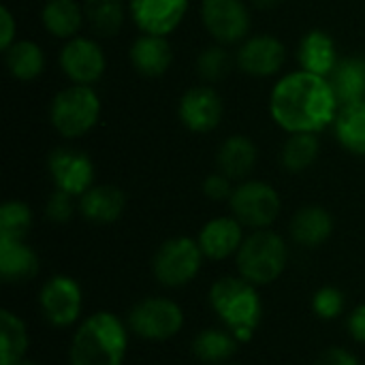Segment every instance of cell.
Wrapping results in <instances>:
<instances>
[{"label": "cell", "mask_w": 365, "mask_h": 365, "mask_svg": "<svg viewBox=\"0 0 365 365\" xmlns=\"http://www.w3.org/2000/svg\"><path fill=\"white\" fill-rule=\"evenodd\" d=\"M41 317L56 329H68L81 323L83 317V289L66 274L47 278L38 291Z\"/></svg>", "instance_id": "ba28073f"}, {"label": "cell", "mask_w": 365, "mask_h": 365, "mask_svg": "<svg viewBox=\"0 0 365 365\" xmlns=\"http://www.w3.org/2000/svg\"><path fill=\"white\" fill-rule=\"evenodd\" d=\"M32 227V210L17 199L4 201L0 207V240H26Z\"/></svg>", "instance_id": "4dcf8cb0"}, {"label": "cell", "mask_w": 365, "mask_h": 365, "mask_svg": "<svg viewBox=\"0 0 365 365\" xmlns=\"http://www.w3.org/2000/svg\"><path fill=\"white\" fill-rule=\"evenodd\" d=\"M312 365H359V361L351 351L340 349V346H331V349L323 351Z\"/></svg>", "instance_id": "d590c367"}, {"label": "cell", "mask_w": 365, "mask_h": 365, "mask_svg": "<svg viewBox=\"0 0 365 365\" xmlns=\"http://www.w3.org/2000/svg\"><path fill=\"white\" fill-rule=\"evenodd\" d=\"M287 62L284 45L272 34H255L246 38L237 51L240 68L250 77H272Z\"/></svg>", "instance_id": "9a60e30c"}, {"label": "cell", "mask_w": 365, "mask_h": 365, "mask_svg": "<svg viewBox=\"0 0 365 365\" xmlns=\"http://www.w3.org/2000/svg\"><path fill=\"white\" fill-rule=\"evenodd\" d=\"M128 58L137 73H141L145 77H160L167 73V68L173 60V51H171L167 36L141 34L130 45Z\"/></svg>", "instance_id": "ffe728a7"}, {"label": "cell", "mask_w": 365, "mask_h": 365, "mask_svg": "<svg viewBox=\"0 0 365 365\" xmlns=\"http://www.w3.org/2000/svg\"><path fill=\"white\" fill-rule=\"evenodd\" d=\"M289 265V244L272 229H259L246 235L235 255L237 274L255 287H269L282 278Z\"/></svg>", "instance_id": "277c9868"}, {"label": "cell", "mask_w": 365, "mask_h": 365, "mask_svg": "<svg viewBox=\"0 0 365 365\" xmlns=\"http://www.w3.org/2000/svg\"><path fill=\"white\" fill-rule=\"evenodd\" d=\"M4 62L9 73L19 81H32L45 68L43 49L32 41H15L4 51Z\"/></svg>", "instance_id": "83f0119b"}, {"label": "cell", "mask_w": 365, "mask_h": 365, "mask_svg": "<svg viewBox=\"0 0 365 365\" xmlns=\"http://www.w3.org/2000/svg\"><path fill=\"white\" fill-rule=\"evenodd\" d=\"M282 0H252V4L255 6H259V9H274V6H278Z\"/></svg>", "instance_id": "f35d334b"}, {"label": "cell", "mask_w": 365, "mask_h": 365, "mask_svg": "<svg viewBox=\"0 0 365 365\" xmlns=\"http://www.w3.org/2000/svg\"><path fill=\"white\" fill-rule=\"evenodd\" d=\"M83 15L98 36H113L124 24L122 0H86Z\"/></svg>", "instance_id": "f546056e"}, {"label": "cell", "mask_w": 365, "mask_h": 365, "mask_svg": "<svg viewBox=\"0 0 365 365\" xmlns=\"http://www.w3.org/2000/svg\"><path fill=\"white\" fill-rule=\"evenodd\" d=\"M128 11L143 34L167 36L182 24L188 0H128Z\"/></svg>", "instance_id": "5bb4252c"}, {"label": "cell", "mask_w": 365, "mask_h": 365, "mask_svg": "<svg viewBox=\"0 0 365 365\" xmlns=\"http://www.w3.org/2000/svg\"><path fill=\"white\" fill-rule=\"evenodd\" d=\"M38 274V255L26 240H0V278L6 284L30 282Z\"/></svg>", "instance_id": "ac0fdd59"}, {"label": "cell", "mask_w": 365, "mask_h": 365, "mask_svg": "<svg viewBox=\"0 0 365 365\" xmlns=\"http://www.w3.org/2000/svg\"><path fill=\"white\" fill-rule=\"evenodd\" d=\"M297 60L304 71L321 75V77H329L340 58H338L334 38L325 30H310L299 41Z\"/></svg>", "instance_id": "44dd1931"}, {"label": "cell", "mask_w": 365, "mask_h": 365, "mask_svg": "<svg viewBox=\"0 0 365 365\" xmlns=\"http://www.w3.org/2000/svg\"><path fill=\"white\" fill-rule=\"evenodd\" d=\"M15 43V19L6 6L0 9V49L6 51Z\"/></svg>", "instance_id": "74e56055"}, {"label": "cell", "mask_w": 365, "mask_h": 365, "mask_svg": "<svg viewBox=\"0 0 365 365\" xmlns=\"http://www.w3.org/2000/svg\"><path fill=\"white\" fill-rule=\"evenodd\" d=\"M83 9L75 0H47L41 13V21L56 38H73L83 26Z\"/></svg>", "instance_id": "484cf974"}, {"label": "cell", "mask_w": 365, "mask_h": 365, "mask_svg": "<svg viewBox=\"0 0 365 365\" xmlns=\"http://www.w3.org/2000/svg\"><path fill=\"white\" fill-rule=\"evenodd\" d=\"M338 111L340 101L331 81L304 68L284 75L269 96V113L289 135L319 133L334 124Z\"/></svg>", "instance_id": "6da1fadb"}, {"label": "cell", "mask_w": 365, "mask_h": 365, "mask_svg": "<svg viewBox=\"0 0 365 365\" xmlns=\"http://www.w3.org/2000/svg\"><path fill=\"white\" fill-rule=\"evenodd\" d=\"M327 79L331 81L340 105L365 101V58L361 56L338 60Z\"/></svg>", "instance_id": "603a6c76"}, {"label": "cell", "mask_w": 365, "mask_h": 365, "mask_svg": "<svg viewBox=\"0 0 365 365\" xmlns=\"http://www.w3.org/2000/svg\"><path fill=\"white\" fill-rule=\"evenodd\" d=\"M237 338L225 327H210L195 336L192 355L205 365L229 364V359L237 353Z\"/></svg>", "instance_id": "cb8c5ba5"}, {"label": "cell", "mask_w": 365, "mask_h": 365, "mask_svg": "<svg viewBox=\"0 0 365 365\" xmlns=\"http://www.w3.org/2000/svg\"><path fill=\"white\" fill-rule=\"evenodd\" d=\"M184 321L186 317L182 306L163 295L143 297L126 314V325L130 334L145 342L173 340L184 329Z\"/></svg>", "instance_id": "52a82bcc"}, {"label": "cell", "mask_w": 365, "mask_h": 365, "mask_svg": "<svg viewBox=\"0 0 365 365\" xmlns=\"http://www.w3.org/2000/svg\"><path fill=\"white\" fill-rule=\"evenodd\" d=\"M210 308L220 325L229 329L240 344L252 342L263 319V302L259 287L237 276H222L210 287Z\"/></svg>", "instance_id": "3957f363"}, {"label": "cell", "mask_w": 365, "mask_h": 365, "mask_svg": "<svg viewBox=\"0 0 365 365\" xmlns=\"http://www.w3.org/2000/svg\"><path fill=\"white\" fill-rule=\"evenodd\" d=\"M231 216H235L244 227L259 231L269 229L280 216L282 201L278 190L261 180H248L235 186L229 199Z\"/></svg>", "instance_id": "9c48e42d"}, {"label": "cell", "mask_w": 365, "mask_h": 365, "mask_svg": "<svg viewBox=\"0 0 365 365\" xmlns=\"http://www.w3.org/2000/svg\"><path fill=\"white\" fill-rule=\"evenodd\" d=\"M244 240V225L235 216L212 218L201 227L197 235L201 252L207 261H227L229 257H235Z\"/></svg>", "instance_id": "2e32d148"}, {"label": "cell", "mask_w": 365, "mask_h": 365, "mask_svg": "<svg viewBox=\"0 0 365 365\" xmlns=\"http://www.w3.org/2000/svg\"><path fill=\"white\" fill-rule=\"evenodd\" d=\"M334 133L344 150L365 156V101L340 105V111L334 120Z\"/></svg>", "instance_id": "d4e9b609"}, {"label": "cell", "mask_w": 365, "mask_h": 365, "mask_svg": "<svg viewBox=\"0 0 365 365\" xmlns=\"http://www.w3.org/2000/svg\"><path fill=\"white\" fill-rule=\"evenodd\" d=\"M222 365H235V364H222Z\"/></svg>", "instance_id": "60d3db41"}, {"label": "cell", "mask_w": 365, "mask_h": 365, "mask_svg": "<svg viewBox=\"0 0 365 365\" xmlns=\"http://www.w3.org/2000/svg\"><path fill=\"white\" fill-rule=\"evenodd\" d=\"M346 329L351 338L359 344H365V304H359L346 319Z\"/></svg>", "instance_id": "8d00e7d4"}, {"label": "cell", "mask_w": 365, "mask_h": 365, "mask_svg": "<svg viewBox=\"0 0 365 365\" xmlns=\"http://www.w3.org/2000/svg\"><path fill=\"white\" fill-rule=\"evenodd\" d=\"M344 293L336 287H321L312 295V312L321 321H336L344 312Z\"/></svg>", "instance_id": "d6a6232c"}, {"label": "cell", "mask_w": 365, "mask_h": 365, "mask_svg": "<svg viewBox=\"0 0 365 365\" xmlns=\"http://www.w3.org/2000/svg\"><path fill=\"white\" fill-rule=\"evenodd\" d=\"M73 199H75V197H71V195H66V192H62V190L51 192L49 199H47V203H45V216H47L51 222H58V225L68 222V220L73 218L75 210H79L77 203H75Z\"/></svg>", "instance_id": "836d02e7"}, {"label": "cell", "mask_w": 365, "mask_h": 365, "mask_svg": "<svg viewBox=\"0 0 365 365\" xmlns=\"http://www.w3.org/2000/svg\"><path fill=\"white\" fill-rule=\"evenodd\" d=\"M321 143L317 133H295L291 135L280 152V163L289 173H302L314 165Z\"/></svg>", "instance_id": "f1b7e54d"}, {"label": "cell", "mask_w": 365, "mask_h": 365, "mask_svg": "<svg viewBox=\"0 0 365 365\" xmlns=\"http://www.w3.org/2000/svg\"><path fill=\"white\" fill-rule=\"evenodd\" d=\"M13 365H38V364H34V361H28V359H21V361H17V364H13Z\"/></svg>", "instance_id": "ab89813d"}, {"label": "cell", "mask_w": 365, "mask_h": 365, "mask_svg": "<svg viewBox=\"0 0 365 365\" xmlns=\"http://www.w3.org/2000/svg\"><path fill=\"white\" fill-rule=\"evenodd\" d=\"M257 145L252 143V139L244 137V135H233L229 137L216 156V165L218 171L225 173L231 180H244L250 175V171L257 165Z\"/></svg>", "instance_id": "7402d4cb"}, {"label": "cell", "mask_w": 365, "mask_h": 365, "mask_svg": "<svg viewBox=\"0 0 365 365\" xmlns=\"http://www.w3.org/2000/svg\"><path fill=\"white\" fill-rule=\"evenodd\" d=\"M231 182H233L231 178H227L225 173L216 171V173H212V175L205 178V182H203V192H205V197H210L212 201H229L231 195H233V190H235Z\"/></svg>", "instance_id": "e575fe53"}, {"label": "cell", "mask_w": 365, "mask_h": 365, "mask_svg": "<svg viewBox=\"0 0 365 365\" xmlns=\"http://www.w3.org/2000/svg\"><path fill=\"white\" fill-rule=\"evenodd\" d=\"M130 329L111 310H98L81 319L71 346L68 365H124Z\"/></svg>", "instance_id": "7a4b0ae2"}, {"label": "cell", "mask_w": 365, "mask_h": 365, "mask_svg": "<svg viewBox=\"0 0 365 365\" xmlns=\"http://www.w3.org/2000/svg\"><path fill=\"white\" fill-rule=\"evenodd\" d=\"M225 113V105L220 94L210 86H195L186 90L178 105L180 122L192 133H210L214 130Z\"/></svg>", "instance_id": "4fadbf2b"}, {"label": "cell", "mask_w": 365, "mask_h": 365, "mask_svg": "<svg viewBox=\"0 0 365 365\" xmlns=\"http://www.w3.org/2000/svg\"><path fill=\"white\" fill-rule=\"evenodd\" d=\"M28 327L11 310L0 312V365H13L26 359L28 353Z\"/></svg>", "instance_id": "4316f807"}, {"label": "cell", "mask_w": 365, "mask_h": 365, "mask_svg": "<svg viewBox=\"0 0 365 365\" xmlns=\"http://www.w3.org/2000/svg\"><path fill=\"white\" fill-rule=\"evenodd\" d=\"M49 175L56 184V190H62L79 199L86 190L94 186V165L88 154L73 148H58L49 154L47 160Z\"/></svg>", "instance_id": "8fae6325"}, {"label": "cell", "mask_w": 365, "mask_h": 365, "mask_svg": "<svg viewBox=\"0 0 365 365\" xmlns=\"http://www.w3.org/2000/svg\"><path fill=\"white\" fill-rule=\"evenodd\" d=\"M77 212L94 222V225H111L115 222L126 207V197L118 186L111 184H98L92 186L90 190H86L79 199H77Z\"/></svg>", "instance_id": "e0dca14e"}, {"label": "cell", "mask_w": 365, "mask_h": 365, "mask_svg": "<svg viewBox=\"0 0 365 365\" xmlns=\"http://www.w3.org/2000/svg\"><path fill=\"white\" fill-rule=\"evenodd\" d=\"M201 19L220 45L244 43L250 32V13L242 0H203Z\"/></svg>", "instance_id": "30bf717a"}, {"label": "cell", "mask_w": 365, "mask_h": 365, "mask_svg": "<svg viewBox=\"0 0 365 365\" xmlns=\"http://www.w3.org/2000/svg\"><path fill=\"white\" fill-rule=\"evenodd\" d=\"M291 237L297 246L304 248H319L323 246L334 233V218L321 205H306L295 212L289 225Z\"/></svg>", "instance_id": "d6986e66"}, {"label": "cell", "mask_w": 365, "mask_h": 365, "mask_svg": "<svg viewBox=\"0 0 365 365\" xmlns=\"http://www.w3.org/2000/svg\"><path fill=\"white\" fill-rule=\"evenodd\" d=\"M105 53L101 45L86 36H73L60 51L62 73L79 86L96 83L105 73Z\"/></svg>", "instance_id": "7c38bea8"}, {"label": "cell", "mask_w": 365, "mask_h": 365, "mask_svg": "<svg viewBox=\"0 0 365 365\" xmlns=\"http://www.w3.org/2000/svg\"><path fill=\"white\" fill-rule=\"evenodd\" d=\"M203 252L197 237L178 235L163 242L152 259V274L165 289L188 287L203 267Z\"/></svg>", "instance_id": "8992f818"}, {"label": "cell", "mask_w": 365, "mask_h": 365, "mask_svg": "<svg viewBox=\"0 0 365 365\" xmlns=\"http://www.w3.org/2000/svg\"><path fill=\"white\" fill-rule=\"evenodd\" d=\"M101 115V98L92 86L73 83L60 90L49 109L51 126L66 139L81 137L94 128Z\"/></svg>", "instance_id": "5b68a950"}, {"label": "cell", "mask_w": 365, "mask_h": 365, "mask_svg": "<svg viewBox=\"0 0 365 365\" xmlns=\"http://www.w3.org/2000/svg\"><path fill=\"white\" fill-rule=\"evenodd\" d=\"M231 71V58L222 47H207L197 58V73L205 81H220Z\"/></svg>", "instance_id": "1f68e13d"}]
</instances>
